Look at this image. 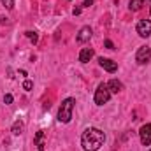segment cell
<instances>
[{
	"label": "cell",
	"mask_w": 151,
	"mask_h": 151,
	"mask_svg": "<svg viewBox=\"0 0 151 151\" xmlns=\"http://www.w3.org/2000/svg\"><path fill=\"white\" fill-rule=\"evenodd\" d=\"M106 141V134L99 128H86L83 132V137H81V146L84 151H97Z\"/></svg>",
	"instance_id": "1"
},
{
	"label": "cell",
	"mask_w": 151,
	"mask_h": 151,
	"mask_svg": "<svg viewBox=\"0 0 151 151\" xmlns=\"http://www.w3.org/2000/svg\"><path fill=\"white\" fill-rule=\"evenodd\" d=\"M74 99H65L60 106V111H58V121L62 123H69L70 118H72V111H74Z\"/></svg>",
	"instance_id": "2"
},
{
	"label": "cell",
	"mask_w": 151,
	"mask_h": 151,
	"mask_svg": "<svg viewBox=\"0 0 151 151\" xmlns=\"http://www.w3.org/2000/svg\"><path fill=\"white\" fill-rule=\"evenodd\" d=\"M109 99H111V91H109L107 84L100 83L99 88L95 90V104H97V106H104V104L109 102Z\"/></svg>",
	"instance_id": "3"
},
{
	"label": "cell",
	"mask_w": 151,
	"mask_h": 151,
	"mask_svg": "<svg viewBox=\"0 0 151 151\" xmlns=\"http://www.w3.org/2000/svg\"><path fill=\"white\" fill-rule=\"evenodd\" d=\"M150 60H151V47L141 46L139 51H137V55H135V62L141 63V65H144V63H148Z\"/></svg>",
	"instance_id": "4"
},
{
	"label": "cell",
	"mask_w": 151,
	"mask_h": 151,
	"mask_svg": "<svg viewBox=\"0 0 151 151\" xmlns=\"http://www.w3.org/2000/svg\"><path fill=\"white\" fill-rule=\"evenodd\" d=\"M139 137H141V142H142L144 146H150L151 144V123H146V125L141 127Z\"/></svg>",
	"instance_id": "5"
},
{
	"label": "cell",
	"mask_w": 151,
	"mask_h": 151,
	"mask_svg": "<svg viewBox=\"0 0 151 151\" xmlns=\"http://www.w3.org/2000/svg\"><path fill=\"white\" fill-rule=\"evenodd\" d=\"M137 34L141 37H150L151 35V21L150 19H141L137 23Z\"/></svg>",
	"instance_id": "6"
},
{
	"label": "cell",
	"mask_w": 151,
	"mask_h": 151,
	"mask_svg": "<svg viewBox=\"0 0 151 151\" xmlns=\"http://www.w3.org/2000/svg\"><path fill=\"white\" fill-rule=\"evenodd\" d=\"M99 63H100V67L104 69V70H107V72H116L118 70V63L113 62V60H109V58H99Z\"/></svg>",
	"instance_id": "7"
},
{
	"label": "cell",
	"mask_w": 151,
	"mask_h": 151,
	"mask_svg": "<svg viewBox=\"0 0 151 151\" xmlns=\"http://www.w3.org/2000/svg\"><path fill=\"white\" fill-rule=\"evenodd\" d=\"M77 42L79 44H84V42H88L90 39H91V28L90 27H83L81 30H79V34H77Z\"/></svg>",
	"instance_id": "8"
},
{
	"label": "cell",
	"mask_w": 151,
	"mask_h": 151,
	"mask_svg": "<svg viewBox=\"0 0 151 151\" xmlns=\"http://www.w3.org/2000/svg\"><path fill=\"white\" fill-rule=\"evenodd\" d=\"M93 55H95V51H93L91 47H84V49H81V53H79V62H81V63H88V62L93 58Z\"/></svg>",
	"instance_id": "9"
},
{
	"label": "cell",
	"mask_w": 151,
	"mask_h": 151,
	"mask_svg": "<svg viewBox=\"0 0 151 151\" xmlns=\"http://www.w3.org/2000/svg\"><path fill=\"white\" fill-rule=\"evenodd\" d=\"M107 88H109V91H111V93H118V91H121V90H123V84H121L118 79H111V81L107 83Z\"/></svg>",
	"instance_id": "10"
},
{
	"label": "cell",
	"mask_w": 151,
	"mask_h": 151,
	"mask_svg": "<svg viewBox=\"0 0 151 151\" xmlns=\"http://www.w3.org/2000/svg\"><path fill=\"white\" fill-rule=\"evenodd\" d=\"M35 146H37V151H44V132L39 130L35 134Z\"/></svg>",
	"instance_id": "11"
},
{
	"label": "cell",
	"mask_w": 151,
	"mask_h": 151,
	"mask_svg": "<svg viewBox=\"0 0 151 151\" xmlns=\"http://www.w3.org/2000/svg\"><path fill=\"white\" fill-rule=\"evenodd\" d=\"M142 5H144V0H130V4H128L130 11H134V12L141 11V9H142Z\"/></svg>",
	"instance_id": "12"
},
{
	"label": "cell",
	"mask_w": 151,
	"mask_h": 151,
	"mask_svg": "<svg viewBox=\"0 0 151 151\" xmlns=\"http://www.w3.org/2000/svg\"><path fill=\"white\" fill-rule=\"evenodd\" d=\"M23 132V123L21 121H14V125H12V134L14 135H19Z\"/></svg>",
	"instance_id": "13"
},
{
	"label": "cell",
	"mask_w": 151,
	"mask_h": 151,
	"mask_svg": "<svg viewBox=\"0 0 151 151\" xmlns=\"http://www.w3.org/2000/svg\"><path fill=\"white\" fill-rule=\"evenodd\" d=\"M27 37L30 39V40H32L34 44H35V42H37V40H39V35H37V34H35V32H32V30H28V32H27Z\"/></svg>",
	"instance_id": "14"
},
{
	"label": "cell",
	"mask_w": 151,
	"mask_h": 151,
	"mask_svg": "<svg viewBox=\"0 0 151 151\" xmlns=\"http://www.w3.org/2000/svg\"><path fill=\"white\" fill-rule=\"evenodd\" d=\"M32 86H34V83H32V81H30V79H27V81H25V83H23V88H25V90H27V91H30V90H32Z\"/></svg>",
	"instance_id": "15"
},
{
	"label": "cell",
	"mask_w": 151,
	"mask_h": 151,
	"mask_svg": "<svg viewBox=\"0 0 151 151\" xmlns=\"http://www.w3.org/2000/svg\"><path fill=\"white\" fill-rule=\"evenodd\" d=\"M2 4L5 5V9H12L14 7V0H2Z\"/></svg>",
	"instance_id": "16"
},
{
	"label": "cell",
	"mask_w": 151,
	"mask_h": 151,
	"mask_svg": "<svg viewBox=\"0 0 151 151\" xmlns=\"http://www.w3.org/2000/svg\"><path fill=\"white\" fill-rule=\"evenodd\" d=\"M4 102H5V104H12V95H9V93H7V95L4 97Z\"/></svg>",
	"instance_id": "17"
},
{
	"label": "cell",
	"mask_w": 151,
	"mask_h": 151,
	"mask_svg": "<svg viewBox=\"0 0 151 151\" xmlns=\"http://www.w3.org/2000/svg\"><path fill=\"white\" fill-rule=\"evenodd\" d=\"M106 47H107V49H114L113 40H106Z\"/></svg>",
	"instance_id": "18"
},
{
	"label": "cell",
	"mask_w": 151,
	"mask_h": 151,
	"mask_svg": "<svg viewBox=\"0 0 151 151\" xmlns=\"http://www.w3.org/2000/svg\"><path fill=\"white\" fill-rule=\"evenodd\" d=\"M90 5H93V0H84L83 2V7H90Z\"/></svg>",
	"instance_id": "19"
},
{
	"label": "cell",
	"mask_w": 151,
	"mask_h": 151,
	"mask_svg": "<svg viewBox=\"0 0 151 151\" xmlns=\"http://www.w3.org/2000/svg\"><path fill=\"white\" fill-rule=\"evenodd\" d=\"M72 14L77 16V14H81V7H74V11H72Z\"/></svg>",
	"instance_id": "20"
}]
</instances>
